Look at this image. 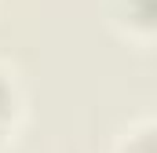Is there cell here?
<instances>
[{
    "label": "cell",
    "mask_w": 157,
    "mask_h": 153,
    "mask_svg": "<svg viewBox=\"0 0 157 153\" xmlns=\"http://www.w3.org/2000/svg\"><path fill=\"white\" fill-rule=\"evenodd\" d=\"M110 22L132 40H157V0H110Z\"/></svg>",
    "instance_id": "cell-1"
},
{
    "label": "cell",
    "mask_w": 157,
    "mask_h": 153,
    "mask_svg": "<svg viewBox=\"0 0 157 153\" xmlns=\"http://www.w3.org/2000/svg\"><path fill=\"white\" fill-rule=\"evenodd\" d=\"M18 106H22V99H18L15 76H11L7 69H4V66H0V150H4L7 135L15 131V120H18Z\"/></svg>",
    "instance_id": "cell-2"
},
{
    "label": "cell",
    "mask_w": 157,
    "mask_h": 153,
    "mask_svg": "<svg viewBox=\"0 0 157 153\" xmlns=\"http://www.w3.org/2000/svg\"><path fill=\"white\" fill-rule=\"evenodd\" d=\"M117 153H157V120H143L124 131L117 142Z\"/></svg>",
    "instance_id": "cell-3"
}]
</instances>
